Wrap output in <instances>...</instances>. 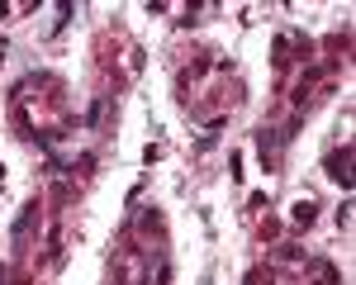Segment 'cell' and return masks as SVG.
<instances>
[{
    "mask_svg": "<svg viewBox=\"0 0 356 285\" xmlns=\"http://www.w3.org/2000/svg\"><path fill=\"white\" fill-rule=\"evenodd\" d=\"M347 162H352V152H347V147L328 157V176H332V181H342V186H352V171H347Z\"/></svg>",
    "mask_w": 356,
    "mask_h": 285,
    "instance_id": "obj_1",
    "label": "cell"
},
{
    "mask_svg": "<svg viewBox=\"0 0 356 285\" xmlns=\"http://www.w3.org/2000/svg\"><path fill=\"white\" fill-rule=\"evenodd\" d=\"M295 219H300V224H309V219H314V204H309V200H300V204H295Z\"/></svg>",
    "mask_w": 356,
    "mask_h": 285,
    "instance_id": "obj_2",
    "label": "cell"
}]
</instances>
